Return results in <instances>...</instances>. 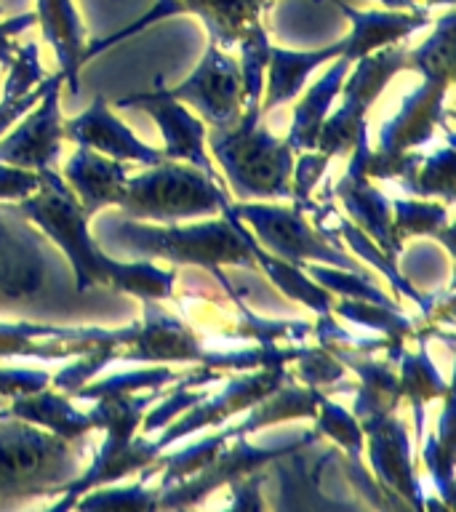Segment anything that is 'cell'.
<instances>
[{
  "instance_id": "obj_39",
  "label": "cell",
  "mask_w": 456,
  "mask_h": 512,
  "mask_svg": "<svg viewBox=\"0 0 456 512\" xmlns=\"http://www.w3.org/2000/svg\"><path fill=\"white\" fill-rule=\"evenodd\" d=\"M270 35L264 24L254 27L246 38L240 40V75H243V112H259L262 115V94H264V72L270 59Z\"/></svg>"
},
{
  "instance_id": "obj_20",
  "label": "cell",
  "mask_w": 456,
  "mask_h": 512,
  "mask_svg": "<svg viewBox=\"0 0 456 512\" xmlns=\"http://www.w3.org/2000/svg\"><path fill=\"white\" fill-rule=\"evenodd\" d=\"M107 328H64L40 323H0V360H70L107 339Z\"/></svg>"
},
{
  "instance_id": "obj_2",
  "label": "cell",
  "mask_w": 456,
  "mask_h": 512,
  "mask_svg": "<svg viewBox=\"0 0 456 512\" xmlns=\"http://www.w3.org/2000/svg\"><path fill=\"white\" fill-rule=\"evenodd\" d=\"M96 243L128 259L144 262H171V267H198V270H222V267H246L254 270L256 262L246 240L235 230L227 216L206 222H142L128 216H102L96 222Z\"/></svg>"
},
{
  "instance_id": "obj_30",
  "label": "cell",
  "mask_w": 456,
  "mask_h": 512,
  "mask_svg": "<svg viewBox=\"0 0 456 512\" xmlns=\"http://www.w3.org/2000/svg\"><path fill=\"white\" fill-rule=\"evenodd\" d=\"M318 414V390L312 387H296L294 382L280 384L278 390L248 408L246 416L238 424L227 427L230 438H251L262 427H272L288 419H315Z\"/></svg>"
},
{
  "instance_id": "obj_17",
  "label": "cell",
  "mask_w": 456,
  "mask_h": 512,
  "mask_svg": "<svg viewBox=\"0 0 456 512\" xmlns=\"http://www.w3.org/2000/svg\"><path fill=\"white\" fill-rule=\"evenodd\" d=\"M62 128L64 139H70L78 147L102 152L112 160L136 163V166H155V163L166 160L163 150H155L150 144H144L142 139H136V134H131V128L112 115L102 94H96L91 107L86 112H80L78 118H70L67 123H62Z\"/></svg>"
},
{
  "instance_id": "obj_24",
  "label": "cell",
  "mask_w": 456,
  "mask_h": 512,
  "mask_svg": "<svg viewBox=\"0 0 456 512\" xmlns=\"http://www.w3.org/2000/svg\"><path fill=\"white\" fill-rule=\"evenodd\" d=\"M331 192H334L336 203H342L344 211L350 214L352 224H358L360 230L366 232L384 254L398 259L403 246L392 235L390 198L379 187H374L371 179L352 163L347 166L342 179L331 187Z\"/></svg>"
},
{
  "instance_id": "obj_50",
  "label": "cell",
  "mask_w": 456,
  "mask_h": 512,
  "mask_svg": "<svg viewBox=\"0 0 456 512\" xmlns=\"http://www.w3.org/2000/svg\"><path fill=\"white\" fill-rule=\"evenodd\" d=\"M424 8H435V6H454V0H419Z\"/></svg>"
},
{
  "instance_id": "obj_21",
  "label": "cell",
  "mask_w": 456,
  "mask_h": 512,
  "mask_svg": "<svg viewBox=\"0 0 456 512\" xmlns=\"http://www.w3.org/2000/svg\"><path fill=\"white\" fill-rule=\"evenodd\" d=\"M339 11L350 19V35L342 38V59L358 62L360 56L374 54L384 46L406 43L414 32L432 22L430 8H384V11H358L347 0H334Z\"/></svg>"
},
{
  "instance_id": "obj_47",
  "label": "cell",
  "mask_w": 456,
  "mask_h": 512,
  "mask_svg": "<svg viewBox=\"0 0 456 512\" xmlns=\"http://www.w3.org/2000/svg\"><path fill=\"white\" fill-rule=\"evenodd\" d=\"M38 190V171L0 163V200H22Z\"/></svg>"
},
{
  "instance_id": "obj_36",
  "label": "cell",
  "mask_w": 456,
  "mask_h": 512,
  "mask_svg": "<svg viewBox=\"0 0 456 512\" xmlns=\"http://www.w3.org/2000/svg\"><path fill=\"white\" fill-rule=\"evenodd\" d=\"M456 152L454 142L446 147L424 152L422 160L406 179H400V190L411 198H443L446 206H454L456 200Z\"/></svg>"
},
{
  "instance_id": "obj_18",
  "label": "cell",
  "mask_w": 456,
  "mask_h": 512,
  "mask_svg": "<svg viewBox=\"0 0 456 512\" xmlns=\"http://www.w3.org/2000/svg\"><path fill=\"white\" fill-rule=\"evenodd\" d=\"M163 454L155 438L150 435H139L134 438H112L104 435L102 446L96 448L94 459L88 464L86 470H80L67 486L59 491L62 499L51 504L54 510H70L78 496H83L91 488L110 486V483H120L128 475L144 470L147 464H152L158 456Z\"/></svg>"
},
{
  "instance_id": "obj_34",
  "label": "cell",
  "mask_w": 456,
  "mask_h": 512,
  "mask_svg": "<svg viewBox=\"0 0 456 512\" xmlns=\"http://www.w3.org/2000/svg\"><path fill=\"white\" fill-rule=\"evenodd\" d=\"M163 390H147V392H112L104 398H96V406L88 411L94 430H104V435L112 438H134L142 416L147 408L158 398H163Z\"/></svg>"
},
{
  "instance_id": "obj_31",
  "label": "cell",
  "mask_w": 456,
  "mask_h": 512,
  "mask_svg": "<svg viewBox=\"0 0 456 512\" xmlns=\"http://www.w3.org/2000/svg\"><path fill=\"white\" fill-rule=\"evenodd\" d=\"M331 315L350 320L352 326L384 336L390 342L387 360H392V363H398L400 352L406 350L408 339L419 336V323L414 318H408L406 312H400V307H384V304L342 296V299H334V304H331Z\"/></svg>"
},
{
  "instance_id": "obj_1",
  "label": "cell",
  "mask_w": 456,
  "mask_h": 512,
  "mask_svg": "<svg viewBox=\"0 0 456 512\" xmlns=\"http://www.w3.org/2000/svg\"><path fill=\"white\" fill-rule=\"evenodd\" d=\"M16 206L51 243L62 248L75 272V288L107 286L136 299H171L179 280V267H158L144 259H115L99 248L91 235V216L64 182L62 174L51 168L38 171V190L16 200Z\"/></svg>"
},
{
  "instance_id": "obj_11",
  "label": "cell",
  "mask_w": 456,
  "mask_h": 512,
  "mask_svg": "<svg viewBox=\"0 0 456 512\" xmlns=\"http://www.w3.org/2000/svg\"><path fill=\"white\" fill-rule=\"evenodd\" d=\"M286 382H294V371H288V366H259L238 371V376L227 379L222 392H216L211 398L206 395L200 403L187 408L182 416H176L168 427H163L155 443L163 451V448H168L171 443H179L192 432L227 424L232 416L246 414L254 403L267 398L270 392H275L280 384Z\"/></svg>"
},
{
  "instance_id": "obj_46",
  "label": "cell",
  "mask_w": 456,
  "mask_h": 512,
  "mask_svg": "<svg viewBox=\"0 0 456 512\" xmlns=\"http://www.w3.org/2000/svg\"><path fill=\"white\" fill-rule=\"evenodd\" d=\"M264 483H267V472L264 470L232 480L227 486L232 494V502L227 507L230 510H264Z\"/></svg>"
},
{
  "instance_id": "obj_19",
  "label": "cell",
  "mask_w": 456,
  "mask_h": 512,
  "mask_svg": "<svg viewBox=\"0 0 456 512\" xmlns=\"http://www.w3.org/2000/svg\"><path fill=\"white\" fill-rule=\"evenodd\" d=\"M315 432H318L320 438H328L334 443L336 448H342L344 454H347V478L355 488H358V494H363L368 499V504H374V507H382V510H395V507H408L400 499L390 496L384 491L374 478H371V472L363 467V448H366V432L360 427V422L355 419L352 411H347L344 406H339L336 400L328 398V392L318 390V414H315Z\"/></svg>"
},
{
  "instance_id": "obj_5",
  "label": "cell",
  "mask_w": 456,
  "mask_h": 512,
  "mask_svg": "<svg viewBox=\"0 0 456 512\" xmlns=\"http://www.w3.org/2000/svg\"><path fill=\"white\" fill-rule=\"evenodd\" d=\"M147 171L128 176L120 198V214L142 222H187L195 216H216L227 203L224 184L182 160H163Z\"/></svg>"
},
{
  "instance_id": "obj_27",
  "label": "cell",
  "mask_w": 456,
  "mask_h": 512,
  "mask_svg": "<svg viewBox=\"0 0 456 512\" xmlns=\"http://www.w3.org/2000/svg\"><path fill=\"white\" fill-rule=\"evenodd\" d=\"M0 414L16 416V419H24V422L38 424L43 430L54 432V435L67 440L86 438L88 432H94V422H91L88 411H80L72 403L70 395L54 390L51 384L38 392H30V395H19V398L6 400L0 406Z\"/></svg>"
},
{
  "instance_id": "obj_22",
  "label": "cell",
  "mask_w": 456,
  "mask_h": 512,
  "mask_svg": "<svg viewBox=\"0 0 456 512\" xmlns=\"http://www.w3.org/2000/svg\"><path fill=\"white\" fill-rule=\"evenodd\" d=\"M326 347L336 360H342L344 368L358 376L355 390H352V414L358 422L379 419V416L395 414L403 400L400 379L392 360H376L374 352H358L352 347L339 344H320Z\"/></svg>"
},
{
  "instance_id": "obj_16",
  "label": "cell",
  "mask_w": 456,
  "mask_h": 512,
  "mask_svg": "<svg viewBox=\"0 0 456 512\" xmlns=\"http://www.w3.org/2000/svg\"><path fill=\"white\" fill-rule=\"evenodd\" d=\"M454 80L422 78V86L400 102V110L379 128L376 152L382 155H400V152L419 150L435 139L438 128H446L448 110L446 96Z\"/></svg>"
},
{
  "instance_id": "obj_10",
  "label": "cell",
  "mask_w": 456,
  "mask_h": 512,
  "mask_svg": "<svg viewBox=\"0 0 456 512\" xmlns=\"http://www.w3.org/2000/svg\"><path fill=\"white\" fill-rule=\"evenodd\" d=\"M160 94L187 104L198 112L208 128H230L243 112V75L240 62L230 51H224L208 40V48L200 64L179 86L166 88L163 78L155 80Z\"/></svg>"
},
{
  "instance_id": "obj_26",
  "label": "cell",
  "mask_w": 456,
  "mask_h": 512,
  "mask_svg": "<svg viewBox=\"0 0 456 512\" xmlns=\"http://www.w3.org/2000/svg\"><path fill=\"white\" fill-rule=\"evenodd\" d=\"M344 51L342 40L331 43L326 48H310V51H294V48L270 46V59H267V91L262 94V115L272 112L275 107L294 102L302 94V86L307 75L339 59Z\"/></svg>"
},
{
  "instance_id": "obj_28",
  "label": "cell",
  "mask_w": 456,
  "mask_h": 512,
  "mask_svg": "<svg viewBox=\"0 0 456 512\" xmlns=\"http://www.w3.org/2000/svg\"><path fill=\"white\" fill-rule=\"evenodd\" d=\"M352 64L347 59H334L328 72H323L315 86H310V91L299 99V104L294 107V120H291V128H288L286 142L294 152H307L315 150L318 144L320 128L326 123V118L331 115V107H334L336 96L342 91V83L347 78Z\"/></svg>"
},
{
  "instance_id": "obj_43",
  "label": "cell",
  "mask_w": 456,
  "mask_h": 512,
  "mask_svg": "<svg viewBox=\"0 0 456 512\" xmlns=\"http://www.w3.org/2000/svg\"><path fill=\"white\" fill-rule=\"evenodd\" d=\"M328 163H331V158L320 150L296 152L294 174H291V200H294L296 208H302L304 214L310 211L312 190L323 182Z\"/></svg>"
},
{
  "instance_id": "obj_12",
  "label": "cell",
  "mask_w": 456,
  "mask_h": 512,
  "mask_svg": "<svg viewBox=\"0 0 456 512\" xmlns=\"http://www.w3.org/2000/svg\"><path fill=\"white\" fill-rule=\"evenodd\" d=\"M360 427L366 432L363 451H368L376 483L408 507L424 510L427 494L419 480V459L406 422L398 414H387L360 422Z\"/></svg>"
},
{
  "instance_id": "obj_40",
  "label": "cell",
  "mask_w": 456,
  "mask_h": 512,
  "mask_svg": "<svg viewBox=\"0 0 456 512\" xmlns=\"http://www.w3.org/2000/svg\"><path fill=\"white\" fill-rule=\"evenodd\" d=\"M294 379L304 382L312 390L320 392H352V387H344L347 384V368H344L342 360H336L326 347L315 344H302V352L299 358L294 360Z\"/></svg>"
},
{
  "instance_id": "obj_49",
  "label": "cell",
  "mask_w": 456,
  "mask_h": 512,
  "mask_svg": "<svg viewBox=\"0 0 456 512\" xmlns=\"http://www.w3.org/2000/svg\"><path fill=\"white\" fill-rule=\"evenodd\" d=\"M30 27H35V11L11 16V19H0V64H3L6 70L11 67V62H14L16 48H19L16 38H19L24 30H30Z\"/></svg>"
},
{
  "instance_id": "obj_14",
  "label": "cell",
  "mask_w": 456,
  "mask_h": 512,
  "mask_svg": "<svg viewBox=\"0 0 456 512\" xmlns=\"http://www.w3.org/2000/svg\"><path fill=\"white\" fill-rule=\"evenodd\" d=\"M46 80V91L40 96V102L24 115L14 134L0 139V163L40 171V168L54 166L59 158L64 139L62 107H59L64 72H54Z\"/></svg>"
},
{
  "instance_id": "obj_42",
  "label": "cell",
  "mask_w": 456,
  "mask_h": 512,
  "mask_svg": "<svg viewBox=\"0 0 456 512\" xmlns=\"http://www.w3.org/2000/svg\"><path fill=\"white\" fill-rule=\"evenodd\" d=\"M304 272H307L312 280H318L320 286L328 288L334 296L363 299V302L384 304V307H400L395 299H390V296L384 294L382 288H376L368 275L339 270V267H331V264H320V262H307L304 264Z\"/></svg>"
},
{
  "instance_id": "obj_45",
  "label": "cell",
  "mask_w": 456,
  "mask_h": 512,
  "mask_svg": "<svg viewBox=\"0 0 456 512\" xmlns=\"http://www.w3.org/2000/svg\"><path fill=\"white\" fill-rule=\"evenodd\" d=\"M51 384V371L43 368H8L0 366V398L11 400L30 395Z\"/></svg>"
},
{
  "instance_id": "obj_41",
  "label": "cell",
  "mask_w": 456,
  "mask_h": 512,
  "mask_svg": "<svg viewBox=\"0 0 456 512\" xmlns=\"http://www.w3.org/2000/svg\"><path fill=\"white\" fill-rule=\"evenodd\" d=\"M160 486L147 488V480L134 486H99L75 499V510H158Z\"/></svg>"
},
{
  "instance_id": "obj_15",
  "label": "cell",
  "mask_w": 456,
  "mask_h": 512,
  "mask_svg": "<svg viewBox=\"0 0 456 512\" xmlns=\"http://www.w3.org/2000/svg\"><path fill=\"white\" fill-rule=\"evenodd\" d=\"M115 107H139L158 123L163 134V155L166 160H182L190 166L200 168L203 174L211 176L214 182L224 184L222 171H216L214 160L208 155L206 131L208 126L198 115H192L190 107L176 102L171 96L160 94L158 88L150 94H131L118 99Z\"/></svg>"
},
{
  "instance_id": "obj_25",
  "label": "cell",
  "mask_w": 456,
  "mask_h": 512,
  "mask_svg": "<svg viewBox=\"0 0 456 512\" xmlns=\"http://www.w3.org/2000/svg\"><path fill=\"white\" fill-rule=\"evenodd\" d=\"M35 24L43 32V40L54 48L59 70L64 72V86L78 96L86 27L80 19L75 0H35Z\"/></svg>"
},
{
  "instance_id": "obj_32",
  "label": "cell",
  "mask_w": 456,
  "mask_h": 512,
  "mask_svg": "<svg viewBox=\"0 0 456 512\" xmlns=\"http://www.w3.org/2000/svg\"><path fill=\"white\" fill-rule=\"evenodd\" d=\"M416 459L430 475L435 496L446 510H451V502H454V398L451 392L443 398L438 427L430 435H424L416 448Z\"/></svg>"
},
{
  "instance_id": "obj_3",
  "label": "cell",
  "mask_w": 456,
  "mask_h": 512,
  "mask_svg": "<svg viewBox=\"0 0 456 512\" xmlns=\"http://www.w3.org/2000/svg\"><path fill=\"white\" fill-rule=\"evenodd\" d=\"M262 118L259 112H240L235 126L208 128L206 147L238 200H291L296 152Z\"/></svg>"
},
{
  "instance_id": "obj_44",
  "label": "cell",
  "mask_w": 456,
  "mask_h": 512,
  "mask_svg": "<svg viewBox=\"0 0 456 512\" xmlns=\"http://www.w3.org/2000/svg\"><path fill=\"white\" fill-rule=\"evenodd\" d=\"M43 75L40 64V46L38 43H19L14 54V62L8 67L6 83H3V96H24L27 91L38 86Z\"/></svg>"
},
{
  "instance_id": "obj_6",
  "label": "cell",
  "mask_w": 456,
  "mask_h": 512,
  "mask_svg": "<svg viewBox=\"0 0 456 512\" xmlns=\"http://www.w3.org/2000/svg\"><path fill=\"white\" fill-rule=\"evenodd\" d=\"M230 208L259 240V246L283 262L299 264V267H304L307 262H320L371 278V272L363 264L350 259L342 248L331 246L312 227V222H307V214L302 208L278 206L270 200H238V203H230Z\"/></svg>"
},
{
  "instance_id": "obj_48",
  "label": "cell",
  "mask_w": 456,
  "mask_h": 512,
  "mask_svg": "<svg viewBox=\"0 0 456 512\" xmlns=\"http://www.w3.org/2000/svg\"><path fill=\"white\" fill-rule=\"evenodd\" d=\"M46 83L48 80L43 78L38 86L32 88V91H27L24 96H3V99H0V136L6 134L8 126H14L16 120H22L24 115L40 102V96L46 91Z\"/></svg>"
},
{
  "instance_id": "obj_35",
  "label": "cell",
  "mask_w": 456,
  "mask_h": 512,
  "mask_svg": "<svg viewBox=\"0 0 456 512\" xmlns=\"http://www.w3.org/2000/svg\"><path fill=\"white\" fill-rule=\"evenodd\" d=\"M230 440L232 438L227 435V427H224V430L214 432V435H206V438L195 440L190 446L179 448L174 454H160L155 462L147 464L144 470H139V480H152L155 475H160V488L174 486L179 480L190 478V475H195L198 470H203V467H206Z\"/></svg>"
},
{
  "instance_id": "obj_23",
  "label": "cell",
  "mask_w": 456,
  "mask_h": 512,
  "mask_svg": "<svg viewBox=\"0 0 456 512\" xmlns=\"http://www.w3.org/2000/svg\"><path fill=\"white\" fill-rule=\"evenodd\" d=\"M128 166L123 160H112L102 152L78 147L64 163L62 179L70 184L75 198L91 219L104 208H118L128 182Z\"/></svg>"
},
{
  "instance_id": "obj_33",
  "label": "cell",
  "mask_w": 456,
  "mask_h": 512,
  "mask_svg": "<svg viewBox=\"0 0 456 512\" xmlns=\"http://www.w3.org/2000/svg\"><path fill=\"white\" fill-rule=\"evenodd\" d=\"M392 235L400 246L414 235L443 240V246L454 248V227H451V206L435 198H390Z\"/></svg>"
},
{
  "instance_id": "obj_4",
  "label": "cell",
  "mask_w": 456,
  "mask_h": 512,
  "mask_svg": "<svg viewBox=\"0 0 456 512\" xmlns=\"http://www.w3.org/2000/svg\"><path fill=\"white\" fill-rule=\"evenodd\" d=\"M88 440H67L0 414V502L59 494L80 472Z\"/></svg>"
},
{
  "instance_id": "obj_37",
  "label": "cell",
  "mask_w": 456,
  "mask_h": 512,
  "mask_svg": "<svg viewBox=\"0 0 456 512\" xmlns=\"http://www.w3.org/2000/svg\"><path fill=\"white\" fill-rule=\"evenodd\" d=\"M454 11L435 22V30L422 46L408 48V67L422 78L454 80Z\"/></svg>"
},
{
  "instance_id": "obj_13",
  "label": "cell",
  "mask_w": 456,
  "mask_h": 512,
  "mask_svg": "<svg viewBox=\"0 0 456 512\" xmlns=\"http://www.w3.org/2000/svg\"><path fill=\"white\" fill-rule=\"evenodd\" d=\"M48 259L43 232L19 211L0 203V294L27 299L48 280Z\"/></svg>"
},
{
  "instance_id": "obj_9",
  "label": "cell",
  "mask_w": 456,
  "mask_h": 512,
  "mask_svg": "<svg viewBox=\"0 0 456 512\" xmlns=\"http://www.w3.org/2000/svg\"><path fill=\"white\" fill-rule=\"evenodd\" d=\"M318 432L310 430L299 435L296 440L286 443V446L275 448H259L251 446L248 438H232L227 446L219 451V454L211 459V462L198 470L190 478L179 480L174 486L160 488L158 507L160 510H187V507H195L206 499L208 494H214L219 488H227L232 480L246 478L251 472L267 470L275 459L291 454L296 448H307L318 443Z\"/></svg>"
},
{
  "instance_id": "obj_8",
  "label": "cell",
  "mask_w": 456,
  "mask_h": 512,
  "mask_svg": "<svg viewBox=\"0 0 456 512\" xmlns=\"http://www.w3.org/2000/svg\"><path fill=\"white\" fill-rule=\"evenodd\" d=\"M270 6L272 0H155V6L144 16H139L134 24L112 32V35L102 40L86 43V48H83V64L91 56H99L102 51L120 43V40L131 38L136 32L147 30L155 22H163V19L176 14L198 16L203 27L208 30V40L224 48V51H232V48H238V43L246 38L248 32L264 24V11Z\"/></svg>"
},
{
  "instance_id": "obj_7",
  "label": "cell",
  "mask_w": 456,
  "mask_h": 512,
  "mask_svg": "<svg viewBox=\"0 0 456 512\" xmlns=\"http://www.w3.org/2000/svg\"><path fill=\"white\" fill-rule=\"evenodd\" d=\"M403 70H411L408 67V46H403V43L384 46L374 54L360 56L358 62H352V72H347L342 91H339L342 104L328 115L323 128H320L315 150H320L331 160L350 155L358 134L363 128H368V110L382 96L387 83Z\"/></svg>"
},
{
  "instance_id": "obj_29",
  "label": "cell",
  "mask_w": 456,
  "mask_h": 512,
  "mask_svg": "<svg viewBox=\"0 0 456 512\" xmlns=\"http://www.w3.org/2000/svg\"><path fill=\"white\" fill-rule=\"evenodd\" d=\"M398 379L403 400L414 408V438L416 448L424 438V414L432 400L446 398L451 384L440 376L438 366L430 358V339H416V350H403L398 358Z\"/></svg>"
},
{
  "instance_id": "obj_51",
  "label": "cell",
  "mask_w": 456,
  "mask_h": 512,
  "mask_svg": "<svg viewBox=\"0 0 456 512\" xmlns=\"http://www.w3.org/2000/svg\"><path fill=\"white\" fill-rule=\"evenodd\" d=\"M3 403H6V400H3V398H0V406H3Z\"/></svg>"
},
{
  "instance_id": "obj_38",
  "label": "cell",
  "mask_w": 456,
  "mask_h": 512,
  "mask_svg": "<svg viewBox=\"0 0 456 512\" xmlns=\"http://www.w3.org/2000/svg\"><path fill=\"white\" fill-rule=\"evenodd\" d=\"M187 371H176L174 366L158 363L150 368H134V371H123V374H112L99 382L83 384L72 398L75 400H96L112 392H144V390H160L174 384L176 379H182Z\"/></svg>"
}]
</instances>
